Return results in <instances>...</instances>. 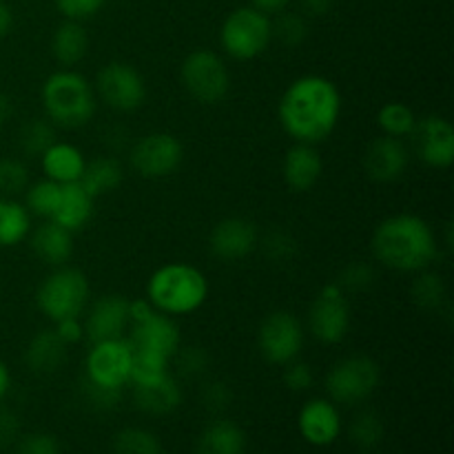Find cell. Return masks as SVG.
<instances>
[{
    "instance_id": "cell-1",
    "label": "cell",
    "mask_w": 454,
    "mask_h": 454,
    "mask_svg": "<svg viewBox=\"0 0 454 454\" xmlns=\"http://www.w3.org/2000/svg\"><path fill=\"white\" fill-rule=\"evenodd\" d=\"M284 133L301 145L328 140L341 118V93L333 80L309 74L293 80L278 102Z\"/></svg>"
},
{
    "instance_id": "cell-2",
    "label": "cell",
    "mask_w": 454,
    "mask_h": 454,
    "mask_svg": "<svg viewBox=\"0 0 454 454\" xmlns=\"http://www.w3.org/2000/svg\"><path fill=\"white\" fill-rule=\"evenodd\" d=\"M372 257L397 273H421L439 255V239L433 226L415 213H397L375 226L371 238Z\"/></svg>"
},
{
    "instance_id": "cell-3",
    "label": "cell",
    "mask_w": 454,
    "mask_h": 454,
    "mask_svg": "<svg viewBox=\"0 0 454 454\" xmlns=\"http://www.w3.org/2000/svg\"><path fill=\"white\" fill-rule=\"evenodd\" d=\"M44 115L53 127H87L98 111V96L93 84L82 74L71 69L49 75L40 89Z\"/></svg>"
},
{
    "instance_id": "cell-4",
    "label": "cell",
    "mask_w": 454,
    "mask_h": 454,
    "mask_svg": "<svg viewBox=\"0 0 454 454\" xmlns=\"http://www.w3.org/2000/svg\"><path fill=\"white\" fill-rule=\"evenodd\" d=\"M207 275L184 262L160 266L146 284V300L158 313L168 315V317L195 313L207 304Z\"/></svg>"
},
{
    "instance_id": "cell-5",
    "label": "cell",
    "mask_w": 454,
    "mask_h": 454,
    "mask_svg": "<svg viewBox=\"0 0 454 454\" xmlns=\"http://www.w3.org/2000/svg\"><path fill=\"white\" fill-rule=\"evenodd\" d=\"M91 297V286L82 270L58 266L40 282L35 291V306L51 324L69 317H82Z\"/></svg>"
},
{
    "instance_id": "cell-6",
    "label": "cell",
    "mask_w": 454,
    "mask_h": 454,
    "mask_svg": "<svg viewBox=\"0 0 454 454\" xmlns=\"http://www.w3.org/2000/svg\"><path fill=\"white\" fill-rule=\"evenodd\" d=\"M273 43V20L255 7H238L220 27V47L233 60L247 62L260 58Z\"/></svg>"
},
{
    "instance_id": "cell-7",
    "label": "cell",
    "mask_w": 454,
    "mask_h": 454,
    "mask_svg": "<svg viewBox=\"0 0 454 454\" xmlns=\"http://www.w3.org/2000/svg\"><path fill=\"white\" fill-rule=\"evenodd\" d=\"M180 82L200 105H220L231 91V71L224 58L211 49H195L182 60Z\"/></svg>"
},
{
    "instance_id": "cell-8",
    "label": "cell",
    "mask_w": 454,
    "mask_h": 454,
    "mask_svg": "<svg viewBox=\"0 0 454 454\" xmlns=\"http://www.w3.org/2000/svg\"><path fill=\"white\" fill-rule=\"evenodd\" d=\"M381 381V368L368 355L340 359L324 380L328 399L340 406H359L375 395Z\"/></svg>"
},
{
    "instance_id": "cell-9",
    "label": "cell",
    "mask_w": 454,
    "mask_h": 454,
    "mask_svg": "<svg viewBox=\"0 0 454 454\" xmlns=\"http://www.w3.org/2000/svg\"><path fill=\"white\" fill-rule=\"evenodd\" d=\"M96 96L109 109L120 114L137 111L146 102V82L140 71L122 60H111L98 71Z\"/></svg>"
},
{
    "instance_id": "cell-10",
    "label": "cell",
    "mask_w": 454,
    "mask_h": 454,
    "mask_svg": "<svg viewBox=\"0 0 454 454\" xmlns=\"http://www.w3.org/2000/svg\"><path fill=\"white\" fill-rule=\"evenodd\" d=\"M133 350L127 337L91 344L84 359V381L98 388L120 390L131 384Z\"/></svg>"
},
{
    "instance_id": "cell-11",
    "label": "cell",
    "mask_w": 454,
    "mask_h": 454,
    "mask_svg": "<svg viewBox=\"0 0 454 454\" xmlns=\"http://www.w3.org/2000/svg\"><path fill=\"white\" fill-rule=\"evenodd\" d=\"M257 348L269 364L286 366L293 359H300L304 348V326L288 310H275L266 315L257 328Z\"/></svg>"
},
{
    "instance_id": "cell-12",
    "label": "cell",
    "mask_w": 454,
    "mask_h": 454,
    "mask_svg": "<svg viewBox=\"0 0 454 454\" xmlns=\"http://www.w3.org/2000/svg\"><path fill=\"white\" fill-rule=\"evenodd\" d=\"M184 146L173 133L155 131L140 137L129 153L131 168L145 180H164L180 168Z\"/></svg>"
},
{
    "instance_id": "cell-13",
    "label": "cell",
    "mask_w": 454,
    "mask_h": 454,
    "mask_svg": "<svg viewBox=\"0 0 454 454\" xmlns=\"http://www.w3.org/2000/svg\"><path fill=\"white\" fill-rule=\"evenodd\" d=\"M309 331L317 341L335 346L346 340L350 331L348 295L335 282L324 284L309 309Z\"/></svg>"
},
{
    "instance_id": "cell-14",
    "label": "cell",
    "mask_w": 454,
    "mask_h": 454,
    "mask_svg": "<svg viewBox=\"0 0 454 454\" xmlns=\"http://www.w3.org/2000/svg\"><path fill=\"white\" fill-rule=\"evenodd\" d=\"M129 328L131 331H129L127 341L131 346V350H136V353H149L155 355V357L173 362L177 348L182 346V335L177 324L173 322V317L158 313V310H153L142 322L131 324Z\"/></svg>"
},
{
    "instance_id": "cell-15",
    "label": "cell",
    "mask_w": 454,
    "mask_h": 454,
    "mask_svg": "<svg viewBox=\"0 0 454 454\" xmlns=\"http://www.w3.org/2000/svg\"><path fill=\"white\" fill-rule=\"evenodd\" d=\"M260 247V229L248 217H226L211 229L208 248L222 262H238Z\"/></svg>"
},
{
    "instance_id": "cell-16",
    "label": "cell",
    "mask_w": 454,
    "mask_h": 454,
    "mask_svg": "<svg viewBox=\"0 0 454 454\" xmlns=\"http://www.w3.org/2000/svg\"><path fill=\"white\" fill-rule=\"evenodd\" d=\"M417 155L430 168H448L454 162V127L443 115H426L417 120L412 131Z\"/></svg>"
},
{
    "instance_id": "cell-17",
    "label": "cell",
    "mask_w": 454,
    "mask_h": 454,
    "mask_svg": "<svg viewBox=\"0 0 454 454\" xmlns=\"http://www.w3.org/2000/svg\"><path fill=\"white\" fill-rule=\"evenodd\" d=\"M297 430H300L301 439L313 448H326L340 439L341 430H344V421H341L340 408L326 397L309 399L304 406L300 408L297 415Z\"/></svg>"
},
{
    "instance_id": "cell-18",
    "label": "cell",
    "mask_w": 454,
    "mask_h": 454,
    "mask_svg": "<svg viewBox=\"0 0 454 454\" xmlns=\"http://www.w3.org/2000/svg\"><path fill=\"white\" fill-rule=\"evenodd\" d=\"M408 162H411V151L399 137L380 136L364 151V171L380 184L397 182L406 173Z\"/></svg>"
},
{
    "instance_id": "cell-19",
    "label": "cell",
    "mask_w": 454,
    "mask_h": 454,
    "mask_svg": "<svg viewBox=\"0 0 454 454\" xmlns=\"http://www.w3.org/2000/svg\"><path fill=\"white\" fill-rule=\"evenodd\" d=\"M131 326L129 300L122 295H105L91 304L84 317V337L91 344L106 340H120Z\"/></svg>"
},
{
    "instance_id": "cell-20",
    "label": "cell",
    "mask_w": 454,
    "mask_h": 454,
    "mask_svg": "<svg viewBox=\"0 0 454 454\" xmlns=\"http://www.w3.org/2000/svg\"><path fill=\"white\" fill-rule=\"evenodd\" d=\"M324 173L322 155L315 145H301L295 142L284 155L282 176L293 193H306L319 182Z\"/></svg>"
},
{
    "instance_id": "cell-21",
    "label": "cell",
    "mask_w": 454,
    "mask_h": 454,
    "mask_svg": "<svg viewBox=\"0 0 454 454\" xmlns=\"http://www.w3.org/2000/svg\"><path fill=\"white\" fill-rule=\"evenodd\" d=\"M34 255L47 266H65L74 253V233L53 220H44L29 233Z\"/></svg>"
},
{
    "instance_id": "cell-22",
    "label": "cell",
    "mask_w": 454,
    "mask_h": 454,
    "mask_svg": "<svg viewBox=\"0 0 454 454\" xmlns=\"http://www.w3.org/2000/svg\"><path fill=\"white\" fill-rule=\"evenodd\" d=\"M40 167L47 180L58 182V184H71L80 182L87 160L84 153L71 142H53L43 155H40Z\"/></svg>"
},
{
    "instance_id": "cell-23",
    "label": "cell",
    "mask_w": 454,
    "mask_h": 454,
    "mask_svg": "<svg viewBox=\"0 0 454 454\" xmlns=\"http://www.w3.org/2000/svg\"><path fill=\"white\" fill-rule=\"evenodd\" d=\"M93 207H96V200L84 191L80 182L60 184V195H58V204L51 220L56 224L65 226L71 233H75V231H82L91 222Z\"/></svg>"
},
{
    "instance_id": "cell-24",
    "label": "cell",
    "mask_w": 454,
    "mask_h": 454,
    "mask_svg": "<svg viewBox=\"0 0 454 454\" xmlns=\"http://www.w3.org/2000/svg\"><path fill=\"white\" fill-rule=\"evenodd\" d=\"M182 397H184L182 386L173 375H167L164 380L153 381V384L133 386V403L145 415H171L182 406Z\"/></svg>"
},
{
    "instance_id": "cell-25",
    "label": "cell",
    "mask_w": 454,
    "mask_h": 454,
    "mask_svg": "<svg viewBox=\"0 0 454 454\" xmlns=\"http://www.w3.org/2000/svg\"><path fill=\"white\" fill-rule=\"evenodd\" d=\"M69 346L56 335V331H40L29 340L25 350V364L35 375H53L67 362Z\"/></svg>"
},
{
    "instance_id": "cell-26",
    "label": "cell",
    "mask_w": 454,
    "mask_h": 454,
    "mask_svg": "<svg viewBox=\"0 0 454 454\" xmlns=\"http://www.w3.org/2000/svg\"><path fill=\"white\" fill-rule=\"evenodd\" d=\"M247 452V433L235 421L220 419L204 426L195 442V454H244Z\"/></svg>"
},
{
    "instance_id": "cell-27",
    "label": "cell",
    "mask_w": 454,
    "mask_h": 454,
    "mask_svg": "<svg viewBox=\"0 0 454 454\" xmlns=\"http://www.w3.org/2000/svg\"><path fill=\"white\" fill-rule=\"evenodd\" d=\"M51 53L58 65L75 67L87 58L89 34L82 22L65 20L56 27L51 38Z\"/></svg>"
},
{
    "instance_id": "cell-28",
    "label": "cell",
    "mask_w": 454,
    "mask_h": 454,
    "mask_svg": "<svg viewBox=\"0 0 454 454\" xmlns=\"http://www.w3.org/2000/svg\"><path fill=\"white\" fill-rule=\"evenodd\" d=\"M122 180L124 168L120 164V160L114 158V155H100V158L87 162L82 177H80V184L84 186V191L93 200H98L118 189L122 184Z\"/></svg>"
},
{
    "instance_id": "cell-29",
    "label": "cell",
    "mask_w": 454,
    "mask_h": 454,
    "mask_svg": "<svg viewBox=\"0 0 454 454\" xmlns=\"http://www.w3.org/2000/svg\"><path fill=\"white\" fill-rule=\"evenodd\" d=\"M31 233V213L13 198H0V248L25 242Z\"/></svg>"
},
{
    "instance_id": "cell-30",
    "label": "cell",
    "mask_w": 454,
    "mask_h": 454,
    "mask_svg": "<svg viewBox=\"0 0 454 454\" xmlns=\"http://www.w3.org/2000/svg\"><path fill=\"white\" fill-rule=\"evenodd\" d=\"M417 120L419 118L415 115V111L408 105H403V102H386L377 111V127L381 129V133L390 137H399V140L412 136Z\"/></svg>"
},
{
    "instance_id": "cell-31",
    "label": "cell",
    "mask_w": 454,
    "mask_h": 454,
    "mask_svg": "<svg viewBox=\"0 0 454 454\" xmlns=\"http://www.w3.org/2000/svg\"><path fill=\"white\" fill-rule=\"evenodd\" d=\"M56 140V127L47 118L27 120L18 133V146L27 158H40Z\"/></svg>"
},
{
    "instance_id": "cell-32",
    "label": "cell",
    "mask_w": 454,
    "mask_h": 454,
    "mask_svg": "<svg viewBox=\"0 0 454 454\" xmlns=\"http://www.w3.org/2000/svg\"><path fill=\"white\" fill-rule=\"evenodd\" d=\"M446 282H443L442 275L428 273V270L417 273L415 282L411 286V297L419 309L439 310L443 301H446Z\"/></svg>"
},
{
    "instance_id": "cell-33",
    "label": "cell",
    "mask_w": 454,
    "mask_h": 454,
    "mask_svg": "<svg viewBox=\"0 0 454 454\" xmlns=\"http://www.w3.org/2000/svg\"><path fill=\"white\" fill-rule=\"evenodd\" d=\"M114 454H162V442L146 428H122L114 437Z\"/></svg>"
},
{
    "instance_id": "cell-34",
    "label": "cell",
    "mask_w": 454,
    "mask_h": 454,
    "mask_svg": "<svg viewBox=\"0 0 454 454\" xmlns=\"http://www.w3.org/2000/svg\"><path fill=\"white\" fill-rule=\"evenodd\" d=\"M386 437L384 419L375 411H362L350 424V439L362 450H375Z\"/></svg>"
},
{
    "instance_id": "cell-35",
    "label": "cell",
    "mask_w": 454,
    "mask_h": 454,
    "mask_svg": "<svg viewBox=\"0 0 454 454\" xmlns=\"http://www.w3.org/2000/svg\"><path fill=\"white\" fill-rule=\"evenodd\" d=\"M58 195H60V184L51 180H40L27 186L25 191V207L31 215H38L43 220H51L53 211H56Z\"/></svg>"
},
{
    "instance_id": "cell-36",
    "label": "cell",
    "mask_w": 454,
    "mask_h": 454,
    "mask_svg": "<svg viewBox=\"0 0 454 454\" xmlns=\"http://www.w3.org/2000/svg\"><path fill=\"white\" fill-rule=\"evenodd\" d=\"M309 34L310 27L304 13L286 12L284 9L282 13H278V20L273 22V38H278L284 47H300V44L306 43Z\"/></svg>"
},
{
    "instance_id": "cell-37",
    "label": "cell",
    "mask_w": 454,
    "mask_h": 454,
    "mask_svg": "<svg viewBox=\"0 0 454 454\" xmlns=\"http://www.w3.org/2000/svg\"><path fill=\"white\" fill-rule=\"evenodd\" d=\"M31 184L29 168L25 162L16 158H3L0 160V195L3 198H12V195L25 193L27 186Z\"/></svg>"
},
{
    "instance_id": "cell-38",
    "label": "cell",
    "mask_w": 454,
    "mask_h": 454,
    "mask_svg": "<svg viewBox=\"0 0 454 454\" xmlns=\"http://www.w3.org/2000/svg\"><path fill=\"white\" fill-rule=\"evenodd\" d=\"M337 286L348 295V293H362L375 284V270L366 262H350L340 270L335 279Z\"/></svg>"
},
{
    "instance_id": "cell-39",
    "label": "cell",
    "mask_w": 454,
    "mask_h": 454,
    "mask_svg": "<svg viewBox=\"0 0 454 454\" xmlns=\"http://www.w3.org/2000/svg\"><path fill=\"white\" fill-rule=\"evenodd\" d=\"M173 362L184 377H202L208 371V355L200 346H180Z\"/></svg>"
},
{
    "instance_id": "cell-40",
    "label": "cell",
    "mask_w": 454,
    "mask_h": 454,
    "mask_svg": "<svg viewBox=\"0 0 454 454\" xmlns=\"http://www.w3.org/2000/svg\"><path fill=\"white\" fill-rule=\"evenodd\" d=\"M65 20L84 22L105 9L106 0H53Z\"/></svg>"
},
{
    "instance_id": "cell-41",
    "label": "cell",
    "mask_w": 454,
    "mask_h": 454,
    "mask_svg": "<svg viewBox=\"0 0 454 454\" xmlns=\"http://www.w3.org/2000/svg\"><path fill=\"white\" fill-rule=\"evenodd\" d=\"M266 257L270 262H288L297 253V242L286 233V231H273L262 242Z\"/></svg>"
},
{
    "instance_id": "cell-42",
    "label": "cell",
    "mask_w": 454,
    "mask_h": 454,
    "mask_svg": "<svg viewBox=\"0 0 454 454\" xmlns=\"http://www.w3.org/2000/svg\"><path fill=\"white\" fill-rule=\"evenodd\" d=\"M16 454H62V446L53 434L31 433L18 439Z\"/></svg>"
},
{
    "instance_id": "cell-43",
    "label": "cell",
    "mask_w": 454,
    "mask_h": 454,
    "mask_svg": "<svg viewBox=\"0 0 454 454\" xmlns=\"http://www.w3.org/2000/svg\"><path fill=\"white\" fill-rule=\"evenodd\" d=\"M315 375L313 368L306 362H300V359H293L284 366V386H286L291 393H306V390L313 386Z\"/></svg>"
},
{
    "instance_id": "cell-44",
    "label": "cell",
    "mask_w": 454,
    "mask_h": 454,
    "mask_svg": "<svg viewBox=\"0 0 454 454\" xmlns=\"http://www.w3.org/2000/svg\"><path fill=\"white\" fill-rule=\"evenodd\" d=\"M233 402V393L224 381H208L202 388V403L211 412H224Z\"/></svg>"
},
{
    "instance_id": "cell-45",
    "label": "cell",
    "mask_w": 454,
    "mask_h": 454,
    "mask_svg": "<svg viewBox=\"0 0 454 454\" xmlns=\"http://www.w3.org/2000/svg\"><path fill=\"white\" fill-rule=\"evenodd\" d=\"M18 439H20V421L16 412L0 406V450L16 446Z\"/></svg>"
},
{
    "instance_id": "cell-46",
    "label": "cell",
    "mask_w": 454,
    "mask_h": 454,
    "mask_svg": "<svg viewBox=\"0 0 454 454\" xmlns=\"http://www.w3.org/2000/svg\"><path fill=\"white\" fill-rule=\"evenodd\" d=\"M53 331L56 335L65 341L67 346H74L80 344L84 340V324L80 322V317H69V319H62V322L53 324Z\"/></svg>"
},
{
    "instance_id": "cell-47",
    "label": "cell",
    "mask_w": 454,
    "mask_h": 454,
    "mask_svg": "<svg viewBox=\"0 0 454 454\" xmlns=\"http://www.w3.org/2000/svg\"><path fill=\"white\" fill-rule=\"evenodd\" d=\"M333 3H335V0H300L301 12H304L306 16H313V18L326 16V13L333 9Z\"/></svg>"
},
{
    "instance_id": "cell-48",
    "label": "cell",
    "mask_w": 454,
    "mask_h": 454,
    "mask_svg": "<svg viewBox=\"0 0 454 454\" xmlns=\"http://www.w3.org/2000/svg\"><path fill=\"white\" fill-rule=\"evenodd\" d=\"M248 3L257 12L266 13V16H278V13H282L291 4V0H248Z\"/></svg>"
},
{
    "instance_id": "cell-49",
    "label": "cell",
    "mask_w": 454,
    "mask_h": 454,
    "mask_svg": "<svg viewBox=\"0 0 454 454\" xmlns=\"http://www.w3.org/2000/svg\"><path fill=\"white\" fill-rule=\"evenodd\" d=\"M13 29V12L4 0H0V40L7 38Z\"/></svg>"
},
{
    "instance_id": "cell-50",
    "label": "cell",
    "mask_w": 454,
    "mask_h": 454,
    "mask_svg": "<svg viewBox=\"0 0 454 454\" xmlns=\"http://www.w3.org/2000/svg\"><path fill=\"white\" fill-rule=\"evenodd\" d=\"M13 111H16V106H13V100L7 96V93L0 91V127L3 124H7L9 120H12Z\"/></svg>"
},
{
    "instance_id": "cell-51",
    "label": "cell",
    "mask_w": 454,
    "mask_h": 454,
    "mask_svg": "<svg viewBox=\"0 0 454 454\" xmlns=\"http://www.w3.org/2000/svg\"><path fill=\"white\" fill-rule=\"evenodd\" d=\"M9 390H12V372H9L7 364L0 359V403H3V399L7 397Z\"/></svg>"
}]
</instances>
